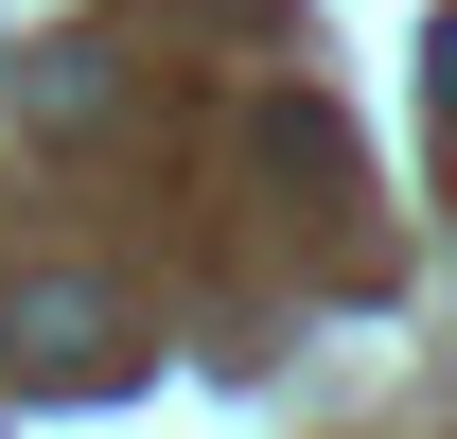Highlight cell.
<instances>
[{
  "label": "cell",
  "instance_id": "1",
  "mask_svg": "<svg viewBox=\"0 0 457 439\" xmlns=\"http://www.w3.org/2000/svg\"><path fill=\"white\" fill-rule=\"evenodd\" d=\"M0 352H18L36 386H106V369H123V299H106V281H18Z\"/></svg>",
  "mask_w": 457,
  "mask_h": 439
},
{
  "label": "cell",
  "instance_id": "2",
  "mask_svg": "<svg viewBox=\"0 0 457 439\" xmlns=\"http://www.w3.org/2000/svg\"><path fill=\"white\" fill-rule=\"evenodd\" d=\"M422 106L457 123V18H440V36H422Z\"/></svg>",
  "mask_w": 457,
  "mask_h": 439
}]
</instances>
